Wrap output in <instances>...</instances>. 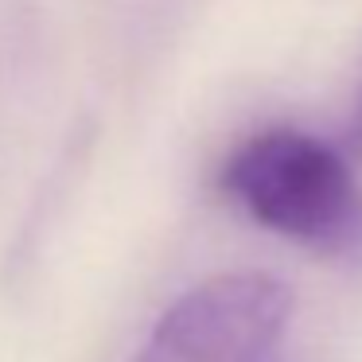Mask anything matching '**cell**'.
I'll return each mask as SVG.
<instances>
[{"mask_svg": "<svg viewBox=\"0 0 362 362\" xmlns=\"http://www.w3.org/2000/svg\"><path fill=\"white\" fill-rule=\"evenodd\" d=\"M218 187L257 226L315 257L362 261V187L335 144L300 129H265L226 156Z\"/></svg>", "mask_w": 362, "mask_h": 362, "instance_id": "obj_1", "label": "cell"}, {"mask_svg": "<svg viewBox=\"0 0 362 362\" xmlns=\"http://www.w3.org/2000/svg\"><path fill=\"white\" fill-rule=\"evenodd\" d=\"M133 362H296L292 292L269 273H218L187 288Z\"/></svg>", "mask_w": 362, "mask_h": 362, "instance_id": "obj_2", "label": "cell"}, {"mask_svg": "<svg viewBox=\"0 0 362 362\" xmlns=\"http://www.w3.org/2000/svg\"><path fill=\"white\" fill-rule=\"evenodd\" d=\"M358 129H362V113H358Z\"/></svg>", "mask_w": 362, "mask_h": 362, "instance_id": "obj_3", "label": "cell"}]
</instances>
